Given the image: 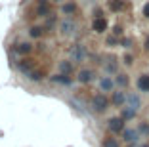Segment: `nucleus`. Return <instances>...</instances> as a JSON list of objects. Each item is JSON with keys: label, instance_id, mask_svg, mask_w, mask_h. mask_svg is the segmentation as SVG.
Returning <instances> with one entry per match:
<instances>
[{"label": "nucleus", "instance_id": "1", "mask_svg": "<svg viewBox=\"0 0 149 147\" xmlns=\"http://www.w3.org/2000/svg\"><path fill=\"white\" fill-rule=\"evenodd\" d=\"M69 56H71V61H73V63H82V61L88 59V50H86L84 44L77 42L69 48Z\"/></svg>", "mask_w": 149, "mask_h": 147}, {"label": "nucleus", "instance_id": "2", "mask_svg": "<svg viewBox=\"0 0 149 147\" xmlns=\"http://www.w3.org/2000/svg\"><path fill=\"white\" fill-rule=\"evenodd\" d=\"M77 31H79V25H77V21L71 19V17H65L61 23H59V33H61V36H73Z\"/></svg>", "mask_w": 149, "mask_h": 147}, {"label": "nucleus", "instance_id": "3", "mask_svg": "<svg viewBox=\"0 0 149 147\" xmlns=\"http://www.w3.org/2000/svg\"><path fill=\"white\" fill-rule=\"evenodd\" d=\"M107 107H109V98H107L105 94H96L92 98V109L96 113H103L107 111Z\"/></svg>", "mask_w": 149, "mask_h": 147}, {"label": "nucleus", "instance_id": "4", "mask_svg": "<svg viewBox=\"0 0 149 147\" xmlns=\"http://www.w3.org/2000/svg\"><path fill=\"white\" fill-rule=\"evenodd\" d=\"M107 128L113 132V134H123L124 132V118L123 117H113L107 121Z\"/></svg>", "mask_w": 149, "mask_h": 147}, {"label": "nucleus", "instance_id": "5", "mask_svg": "<svg viewBox=\"0 0 149 147\" xmlns=\"http://www.w3.org/2000/svg\"><path fill=\"white\" fill-rule=\"evenodd\" d=\"M77 80H79L80 84H90L96 80V73H94L92 69H80L79 75H77Z\"/></svg>", "mask_w": 149, "mask_h": 147}, {"label": "nucleus", "instance_id": "6", "mask_svg": "<svg viewBox=\"0 0 149 147\" xmlns=\"http://www.w3.org/2000/svg\"><path fill=\"white\" fill-rule=\"evenodd\" d=\"M50 82L59 84V86H71V84H73V78H71L69 75L57 73V75H54V77H50Z\"/></svg>", "mask_w": 149, "mask_h": 147}, {"label": "nucleus", "instance_id": "7", "mask_svg": "<svg viewBox=\"0 0 149 147\" xmlns=\"http://www.w3.org/2000/svg\"><path fill=\"white\" fill-rule=\"evenodd\" d=\"M33 69H35V61L29 59V57H25V59H21V61L17 63V71H19L21 75H27L29 71H33Z\"/></svg>", "mask_w": 149, "mask_h": 147}, {"label": "nucleus", "instance_id": "8", "mask_svg": "<svg viewBox=\"0 0 149 147\" xmlns=\"http://www.w3.org/2000/svg\"><path fill=\"white\" fill-rule=\"evenodd\" d=\"M13 52L17 56H29L33 52V46L29 42H19V44H13Z\"/></svg>", "mask_w": 149, "mask_h": 147}, {"label": "nucleus", "instance_id": "9", "mask_svg": "<svg viewBox=\"0 0 149 147\" xmlns=\"http://www.w3.org/2000/svg\"><path fill=\"white\" fill-rule=\"evenodd\" d=\"M140 132H138V128L136 130H134V128H126V130H124V132H123V139H124V141H126V143H134V141H138V138H140Z\"/></svg>", "mask_w": 149, "mask_h": 147}, {"label": "nucleus", "instance_id": "10", "mask_svg": "<svg viewBox=\"0 0 149 147\" xmlns=\"http://www.w3.org/2000/svg\"><path fill=\"white\" fill-rule=\"evenodd\" d=\"M103 71H105L107 75H115L118 71V63L115 57H107L105 61H103Z\"/></svg>", "mask_w": 149, "mask_h": 147}, {"label": "nucleus", "instance_id": "11", "mask_svg": "<svg viewBox=\"0 0 149 147\" xmlns=\"http://www.w3.org/2000/svg\"><path fill=\"white\" fill-rule=\"evenodd\" d=\"M57 69H59V73H63V75H73L74 65H73L71 59H61L59 63H57Z\"/></svg>", "mask_w": 149, "mask_h": 147}, {"label": "nucleus", "instance_id": "12", "mask_svg": "<svg viewBox=\"0 0 149 147\" xmlns=\"http://www.w3.org/2000/svg\"><path fill=\"white\" fill-rule=\"evenodd\" d=\"M111 103L115 105V107H123L124 103H126V94L120 90L113 92V95H111Z\"/></svg>", "mask_w": 149, "mask_h": 147}, {"label": "nucleus", "instance_id": "13", "mask_svg": "<svg viewBox=\"0 0 149 147\" xmlns=\"http://www.w3.org/2000/svg\"><path fill=\"white\" fill-rule=\"evenodd\" d=\"M92 31H96V33H105L107 31V19L105 17H94Z\"/></svg>", "mask_w": 149, "mask_h": 147}, {"label": "nucleus", "instance_id": "14", "mask_svg": "<svg viewBox=\"0 0 149 147\" xmlns=\"http://www.w3.org/2000/svg\"><path fill=\"white\" fill-rule=\"evenodd\" d=\"M126 105H130L132 109H140L141 107V100H140V95L138 94H126Z\"/></svg>", "mask_w": 149, "mask_h": 147}, {"label": "nucleus", "instance_id": "15", "mask_svg": "<svg viewBox=\"0 0 149 147\" xmlns=\"http://www.w3.org/2000/svg\"><path fill=\"white\" fill-rule=\"evenodd\" d=\"M25 78L29 80V82H42V80H44V73H42V71L33 69V71H29V73L25 75Z\"/></svg>", "mask_w": 149, "mask_h": 147}, {"label": "nucleus", "instance_id": "16", "mask_svg": "<svg viewBox=\"0 0 149 147\" xmlns=\"http://www.w3.org/2000/svg\"><path fill=\"white\" fill-rule=\"evenodd\" d=\"M138 90L140 92H149V73H143L140 75V78H138Z\"/></svg>", "mask_w": 149, "mask_h": 147}, {"label": "nucleus", "instance_id": "17", "mask_svg": "<svg viewBox=\"0 0 149 147\" xmlns=\"http://www.w3.org/2000/svg\"><path fill=\"white\" fill-rule=\"evenodd\" d=\"M100 88H101V92H113V88H115V80L111 77H103L100 80Z\"/></svg>", "mask_w": 149, "mask_h": 147}, {"label": "nucleus", "instance_id": "18", "mask_svg": "<svg viewBox=\"0 0 149 147\" xmlns=\"http://www.w3.org/2000/svg\"><path fill=\"white\" fill-rule=\"evenodd\" d=\"M36 15H38V17H48V15H52V13H50V2H38V6H36Z\"/></svg>", "mask_w": 149, "mask_h": 147}, {"label": "nucleus", "instance_id": "19", "mask_svg": "<svg viewBox=\"0 0 149 147\" xmlns=\"http://www.w3.org/2000/svg\"><path fill=\"white\" fill-rule=\"evenodd\" d=\"M128 82H130V78H128V75L124 73H117V78H115V84H117L118 88H126Z\"/></svg>", "mask_w": 149, "mask_h": 147}, {"label": "nucleus", "instance_id": "20", "mask_svg": "<svg viewBox=\"0 0 149 147\" xmlns=\"http://www.w3.org/2000/svg\"><path fill=\"white\" fill-rule=\"evenodd\" d=\"M120 117H123L124 121H130V118L136 117V109H132L130 105H126V107H123V111H120Z\"/></svg>", "mask_w": 149, "mask_h": 147}, {"label": "nucleus", "instance_id": "21", "mask_svg": "<svg viewBox=\"0 0 149 147\" xmlns=\"http://www.w3.org/2000/svg\"><path fill=\"white\" fill-rule=\"evenodd\" d=\"M42 35H44V27L35 25V27H31V29H29V36H31V38H40Z\"/></svg>", "mask_w": 149, "mask_h": 147}, {"label": "nucleus", "instance_id": "22", "mask_svg": "<svg viewBox=\"0 0 149 147\" xmlns=\"http://www.w3.org/2000/svg\"><path fill=\"white\" fill-rule=\"evenodd\" d=\"M61 12L65 13V15H73V13L77 12V4H74V2H65L63 8H61Z\"/></svg>", "mask_w": 149, "mask_h": 147}, {"label": "nucleus", "instance_id": "23", "mask_svg": "<svg viewBox=\"0 0 149 147\" xmlns=\"http://www.w3.org/2000/svg\"><path fill=\"white\" fill-rule=\"evenodd\" d=\"M109 8L111 12H120L124 10V0H109Z\"/></svg>", "mask_w": 149, "mask_h": 147}, {"label": "nucleus", "instance_id": "24", "mask_svg": "<svg viewBox=\"0 0 149 147\" xmlns=\"http://www.w3.org/2000/svg\"><path fill=\"white\" fill-rule=\"evenodd\" d=\"M101 147H118V141L115 138H105L101 141Z\"/></svg>", "mask_w": 149, "mask_h": 147}, {"label": "nucleus", "instance_id": "25", "mask_svg": "<svg viewBox=\"0 0 149 147\" xmlns=\"http://www.w3.org/2000/svg\"><path fill=\"white\" fill-rule=\"evenodd\" d=\"M138 132H140L141 136H149V124L147 122H141V124L138 126Z\"/></svg>", "mask_w": 149, "mask_h": 147}, {"label": "nucleus", "instance_id": "26", "mask_svg": "<svg viewBox=\"0 0 149 147\" xmlns=\"http://www.w3.org/2000/svg\"><path fill=\"white\" fill-rule=\"evenodd\" d=\"M54 25H56V17H54V15H48V17H46V25H44V31L52 29Z\"/></svg>", "mask_w": 149, "mask_h": 147}, {"label": "nucleus", "instance_id": "27", "mask_svg": "<svg viewBox=\"0 0 149 147\" xmlns=\"http://www.w3.org/2000/svg\"><path fill=\"white\" fill-rule=\"evenodd\" d=\"M123 59H124V63H126V65H132V61H134V57H132L130 54H126V56H124Z\"/></svg>", "mask_w": 149, "mask_h": 147}, {"label": "nucleus", "instance_id": "28", "mask_svg": "<svg viewBox=\"0 0 149 147\" xmlns=\"http://www.w3.org/2000/svg\"><path fill=\"white\" fill-rule=\"evenodd\" d=\"M130 44H132L130 38H124V40H123V46H124V48H130Z\"/></svg>", "mask_w": 149, "mask_h": 147}, {"label": "nucleus", "instance_id": "29", "mask_svg": "<svg viewBox=\"0 0 149 147\" xmlns=\"http://www.w3.org/2000/svg\"><path fill=\"white\" fill-rule=\"evenodd\" d=\"M143 15H145V17H149V2L143 6Z\"/></svg>", "mask_w": 149, "mask_h": 147}, {"label": "nucleus", "instance_id": "30", "mask_svg": "<svg viewBox=\"0 0 149 147\" xmlns=\"http://www.w3.org/2000/svg\"><path fill=\"white\" fill-rule=\"evenodd\" d=\"M145 50H149V36L145 38Z\"/></svg>", "mask_w": 149, "mask_h": 147}, {"label": "nucleus", "instance_id": "31", "mask_svg": "<svg viewBox=\"0 0 149 147\" xmlns=\"http://www.w3.org/2000/svg\"><path fill=\"white\" fill-rule=\"evenodd\" d=\"M54 2H63V0H54Z\"/></svg>", "mask_w": 149, "mask_h": 147}, {"label": "nucleus", "instance_id": "32", "mask_svg": "<svg viewBox=\"0 0 149 147\" xmlns=\"http://www.w3.org/2000/svg\"><path fill=\"white\" fill-rule=\"evenodd\" d=\"M141 147H149V145H141Z\"/></svg>", "mask_w": 149, "mask_h": 147}]
</instances>
